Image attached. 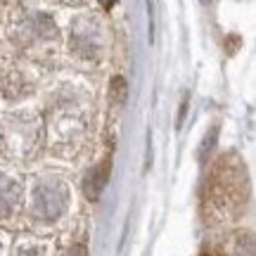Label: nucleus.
<instances>
[{"label":"nucleus","instance_id":"1","mask_svg":"<svg viewBox=\"0 0 256 256\" xmlns=\"http://www.w3.org/2000/svg\"><path fill=\"white\" fill-rule=\"evenodd\" d=\"M64 206V192H60L57 188H40V190L34 194V209L40 214V216H48L52 218L57 216Z\"/></svg>","mask_w":256,"mask_h":256},{"label":"nucleus","instance_id":"7","mask_svg":"<svg viewBox=\"0 0 256 256\" xmlns=\"http://www.w3.org/2000/svg\"><path fill=\"white\" fill-rule=\"evenodd\" d=\"M202 2H214V0H202Z\"/></svg>","mask_w":256,"mask_h":256},{"label":"nucleus","instance_id":"2","mask_svg":"<svg viewBox=\"0 0 256 256\" xmlns=\"http://www.w3.org/2000/svg\"><path fill=\"white\" fill-rule=\"evenodd\" d=\"M107 171H110V162H104V164L100 166V171L92 174V178L88 180V188H86V190H88V197L95 200V197L100 194V190L104 188V183H107Z\"/></svg>","mask_w":256,"mask_h":256},{"label":"nucleus","instance_id":"6","mask_svg":"<svg viewBox=\"0 0 256 256\" xmlns=\"http://www.w3.org/2000/svg\"><path fill=\"white\" fill-rule=\"evenodd\" d=\"M102 2V8H112V2H114V0H100Z\"/></svg>","mask_w":256,"mask_h":256},{"label":"nucleus","instance_id":"4","mask_svg":"<svg viewBox=\"0 0 256 256\" xmlns=\"http://www.w3.org/2000/svg\"><path fill=\"white\" fill-rule=\"evenodd\" d=\"M114 92H116L119 100H124V95H126V83H124V78H114Z\"/></svg>","mask_w":256,"mask_h":256},{"label":"nucleus","instance_id":"3","mask_svg":"<svg viewBox=\"0 0 256 256\" xmlns=\"http://www.w3.org/2000/svg\"><path fill=\"white\" fill-rule=\"evenodd\" d=\"M5 192H10V188L2 180H0V214L10 206V200H12V194H5Z\"/></svg>","mask_w":256,"mask_h":256},{"label":"nucleus","instance_id":"5","mask_svg":"<svg viewBox=\"0 0 256 256\" xmlns=\"http://www.w3.org/2000/svg\"><path fill=\"white\" fill-rule=\"evenodd\" d=\"M72 256H86V249H83V247H76L72 252Z\"/></svg>","mask_w":256,"mask_h":256}]
</instances>
